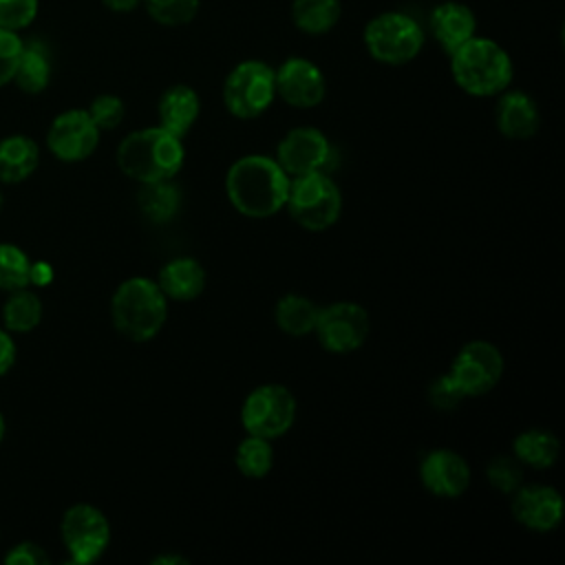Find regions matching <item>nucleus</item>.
<instances>
[{
	"label": "nucleus",
	"instance_id": "bb28decb",
	"mask_svg": "<svg viewBox=\"0 0 565 565\" xmlns=\"http://www.w3.org/2000/svg\"><path fill=\"white\" fill-rule=\"evenodd\" d=\"M234 463H236L238 472L243 477H247V479H263V477H267L271 466H274L271 439L247 435L236 446Z\"/></svg>",
	"mask_w": 565,
	"mask_h": 565
},
{
	"label": "nucleus",
	"instance_id": "20e7f679",
	"mask_svg": "<svg viewBox=\"0 0 565 565\" xmlns=\"http://www.w3.org/2000/svg\"><path fill=\"white\" fill-rule=\"evenodd\" d=\"M168 298L157 280L132 276L117 285L110 298V320L119 335L132 342H148L163 329Z\"/></svg>",
	"mask_w": 565,
	"mask_h": 565
},
{
	"label": "nucleus",
	"instance_id": "f257e3e1",
	"mask_svg": "<svg viewBox=\"0 0 565 565\" xmlns=\"http://www.w3.org/2000/svg\"><path fill=\"white\" fill-rule=\"evenodd\" d=\"M289 177L274 157L245 154L225 174L232 207L247 218H269L285 207Z\"/></svg>",
	"mask_w": 565,
	"mask_h": 565
},
{
	"label": "nucleus",
	"instance_id": "e433bc0d",
	"mask_svg": "<svg viewBox=\"0 0 565 565\" xmlns=\"http://www.w3.org/2000/svg\"><path fill=\"white\" fill-rule=\"evenodd\" d=\"M15 358H18V347L13 335L4 327H0V377L13 369Z\"/></svg>",
	"mask_w": 565,
	"mask_h": 565
},
{
	"label": "nucleus",
	"instance_id": "7c9ffc66",
	"mask_svg": "<svg viewBox=\"0 0 565 565\" xmlns=\"http://www.w3.org/2000/svg\"><path fill=\"white\" fill-rule=\"evenodd\" d=\"M486 477L494 490L503 494H512L523 483V466L514 455H497L490 459L486 468Z\"/></svg>",
	"mask_w": 565,
	"mask_h": 565
},
{
	"label": "nucleus",
	"instance_id": "9b49d317",
	"mask_svg": "<svg viewBox=\"0 0 565 565\" xmlns=\"http://www.w3.org/2000/svg\"><path fill=\"white\" fill-rule=\"evenodd\" d=\"M448 373L466 397H479L499 384L503 375V355L492 342L470 340L457 351Z\"/></svg>",
	"mask_w": 565,
	"mask_h": 565
},
{
	"label": "nucleus",
	"instance_id": "ddd939ff",
	"mask_svg": "<svg viewBox=\"0 0 565 565\" xmlns=\"http://www.w3.org/2000/svg\"><path fill=\"white\" fill-rule=\"evenodd\" d=\"M99 135L102 130L90 119L88 110L68 108L55 115L51 121L46 130V148L55 159L64 163H77L97 150Z\"/></svg>",
	"mask_w": 565,
	"mask_h": 565
},
{
	"label": "nucleus",
	"instance_id": "c85d7f7f",
	"mask_svg": "<svg viewBox=\"0 0 565 565\" xmlns=\"http://www.w3.org/2000/svg\"><path fill=\"white\" fill-rule=\"evenodd\" d=\"M31 258L29 254L15 245V243H0V289L13 291L29 287V274H31Z\"/></svg>",
	"mask_w": 565,
	"mask_h": 565
},
{
	"label": "nucleus",
	"instance_id": "4468645a",
	"mask_svg": "<svg viewBox=\"0 0 565 565\" xmlns=\"http://www.w3.org/2000/svg\"><path fill=\"white\" fill-rule=\"evenodd\" d=\"M276 75V97L287 106L298 110H309L322 104L327 95V79L322 68L302 55H291L282 60Z\"/></svg>",
	"mask_w": 565,
	"mask_h": 565
},
{
	"label": "nucleus",
	"instance_id": "c756f323",
	"mask_svg": "<svg viewBox=\"0 0 565 565\" xmlns=\"http://www.w3.org/2000/svg\"><path fill=\"white\" fill-rule=\"evenodd\" d=\"M146 13L159 26H185L190 24L201 9V0H143Z\"/></svg>",
	"mask_w": 565,
	"mask_h": 565
},
{
	"label": "nucleus",
	"instance_id": "9d476101",
	"mask_svg": "<svg viewBox=\"0 0 565 565\" xmlns=\"http://www.w3.org/2000/svg\"><path fill=\"white\" fill-rule=\"evenodd\" d=\"M313 333L324 351L347 355L366 342L371 333V318L362 305L353 300H338L320 307Z\"/></svg>",
	"mask_w": 565,
	"mask_h": 565
},
{
	"label": "nucleus",
	"instance_id": "72a5a7b5",
	"mask_svg": "<svg viewBox=\"0 0 565 565\" xmlns=\"http://www.w3.org/2000/svg\"><path fill=\"white\" fill-rule=\"evenodd\" d=\"M22 49H24L22 35L18 31H9L0 26V88L13 82Z\"/></svg>",
	"mask_w": 565,
	"mask_h": 565
},
{
	"label": "nucleus",
	"instance_id": "dca6fc26",
	"mask_svg": "<svg viewBox=\"0 0 565 565\" xmlns=\"http://www.w3.org/2000/svg\"><path fill=\"white\" fill-rule=\"evenodd\" d=\"M512 516L532 532H550L563 519V497L552 486H521L512 492Z\"/></svg>",
	"mask_w": 565,
	"mask_h": 565
},
{
	"label": "nucleus",
	"instance_id": "79ce46f5",
	"mask_svg": "<svg viewBox=\"0 0 565 565\" xmlns=\"http://www.w3.org/2000/svg\"><path fill=\"white\" fill-rule=\"evenodd\" d=\"M2 205H4V194H2V188H0V210H2Z\"/></svg>",
	"mask_w": 565,
	"mask_h": 565
},
{
	"label": "nucleus",
	"instance_id": "f03ea898",
	"mask_svg": "<svg viewBox=\"0 0 565 565\" xmlns=\"http://www.w3.org/2000/svg\"><path fill=\"white\" fill-rule=\"evenodd\" d=\"M452 82L472 97H497L510 88L514 62L510 53L492 38L475 33L450 55Z\"/></svg>",
	"mask_w": 565,
	"mask_h": 565
},
{
	"label": "nucleus",
	"instance_id": "7ed1b4c3",
	"mask_svg": "<svg viewBox=\"0 0 565 565\" xmlns=\"http://www.w3.org/2000/svg\"><path fill=\"white\" fill-rule=\"evenodd\" d=\"M119 170L137 183L172 181L183 168L185 148L179 137L161 126L132 130L117 146Z\"/></svg>",
	"mask_w": 565,
	"mask_h": 565
},
{
	"label": "nucleus",
	"instance_id": "1a4fd4ad",
	"mask_svg": "<svg viewBox=\"0 0 565 565\" xmlns=\"http://www.w3.org/2000/svg\"><path fill=\"white\" fill-rule=\"evenodd\" d=\"M60 539L73 563L88 565L102 558L108 550L110 523L99 508L90 503H75L62 514Z\"/></svg>",
	"mask_w": 565,
	"mask_h": 565
},
{
	"label": "nucleus",
	"instance_id": "6e6552de",
	"mask_svg": "<svg viewBox=\"0 0 565 565\" xmlns=\"http://www.w3.org/2000/svg\"><path fill=\"white\" fill-rule=\"evenodd\" d=\"M296 397L282 384L256 386L241 406V424L247 435L276 439L285 435L296 419Z\"/></svg>",
	"mask_w": 565,
	"mask_h": 565
},
{
	"label": "nucleus",
	"instance_id": "a211bd4d",
	"mask_svg": "<svg viewBox=\"0 0 565 565\" xmlns=\"http://www.w3.org/2000/svg\"><path fill=\"white\" fill-rule=\"evenodd\" d=\"M497 97L499 102L494 108V121L499 132L514 141L534 137L541 126V113L536 102L527 93L514 88H505Z\"/></svg>",
	"mask_w": 565,
	"mask_h": 565
},
{
	"label": "nucleus",
	"instance_id": "393cba45",
	"mask_svg": "<svg viewBox=\"0 0 565 565\" xmlns=\"http://www.w3.org/2000/svg\"><path fill=\"white\" fill-rule=\"evenodd\" d=\"M320 307L302 294H285L274 307V320L278 329L291 338L313 333Z\"/></svg>",
	"mask_w": 565,
	"mask_h": 565
},
{
	"label": "nucleus",
	"instance_id": "39448f33",
	"mask_svg": "<svg viewBox=\"0 0 565 565\" xmlns=\"http://www.w3.org/2000/svg\"><path fill=\"white\" fill-rule=\"evenodd\" d=\"M426 42L424 26L406 11L388 9L373 15L362 31L366 53L386 66H404L413 62Z\"/></svg>",
	"mask_w": 565,
	"mask_h": 565
},
{
	"label": "nucleus",
	"instance_id": "5701e85b",
	"mask_svg": "<svg viewBox=\"0 0 565 565\" xmlns=\"http://www.w3.org/2000/svg\"><path fill=\"white\" fill-rule=\"evenodd\" d=\"M289 15L294 26L305 35H324L342 18V0H291Z\"/></svg>",
	"mask_w": 565,
	"mask_h": 565
},
{
	"label": "nucleus",
	"instance_id": "2f4dec72",
	"mask_svg": "<svg viewBox=\"0 0 565 565\" xmlns=\"http://www.w3.org/2000/svg\"><path fill=\"white\" fill-rule=\"evenodd\" d=\"M86 110L99 130H115L124 121V115H126L124 99L113 93L97 95Z\"/></svg>",
	"mask_w": 565,
	"mask_h": 565
},
{
	"label": "nucleus",
	"instance_id": "423d86ee",
	"mask_svg": "<svg viewBox=\"0 0 565 565\" xmlns=\"http://www.w3.org/2000/svg\"><path fill=\"white\" fill-rule=\"evenodd\" d=\"M285 207L302 230L324 232L340 218L342 192L329 172L291 177Z\"/></svg>",
	"mask_w": 565,
	"mask_h": 565
},
{
	"label": "nucleus",
	"instance_id": "cd10ccee",
	"mask_svg": "<svg viewBox=\"0 0 565 565\" xmlns=\"http://www.w3.org/2000/svg\"><path fill=\"white\" fill-rule=\"evenodd\" d=\"M139 205H141V212L150 221L166 223V221H170L179 212L181 196H179V190L170 181L141 183Z\"/></svg>",
	"mask_w": 565,
	"mask_h": 565
},
{
	"label": "nucleus",
	"instance_id": "473e14b6",
	"mask_svg": "<svg viewBox=\"0 0 565 565\" xmlns=\"http://www.w3.org/2000/svg\"><path fill=\"white\" fill-rule=\"evenodd\" d=\"M40 0H0V26L9 31H24L38 18Z\"/></svg>",
	"mask_w": 565,
	"mask_h": 565
},
{
	"label": "nucleus",
	"instance_id": "4c0bfd02",
	"mask_svg": "<svg viewBox=\"0 0 565 565\" xmlns=\"http://www.w3.org/2000/svg\"><path fill=\"white\" fill-rule=\"evenodd\" d=\"M53 280V269L49 263H31V274H29V285H38V287H44Z\"/></svg>",
	"mask_w": 565,
	"mask_h": 565
},
{
	"label": "nucleus",
	"instance_id": "a878e982",
	"mask_svg": "<svg viewBox=\"0 0 565 565\" xmlns=\"http://www.w3.org/2000/svg\"><path fill=\"white\" fill-rule=\"evenodd\" d=\"M42 300L29 287L9 291L2 305V327L11 333H29L42 322Z\"/></svg>",
	"mask_w": 565,
	"mask_h": 565
},
{
	"label": "nucleus",
	"instance_id": "0eeeda50",
	"mask_svg": "<svg viewBox=\"0 0 565 565\" xmlns=\"http://www.w3.org/2000/svg\"><path fill=\"white\" fill-rule=\"evenodd\" d=\"M223 106L236 119H256L276 99L274 66L263 60L238 62L223 82Z\"/></svg>",
	"mask_w": 565,
	"mask_h": 565
},
{
	"label": "nucleus",
	"instance_id": "f704fd0d",
	"mask_svg": "<svg viewBox=\"0 0 565 565\" xmlns=\"http://www.w3.org/2000/svg\"><path fill=\"white\" fill-rule=\"evenodd\" d=\"M428 399L437 411H455L466 395L461 393V388L457 386V382L450 377V373L439 375L430 388H428Z\"/></svg>",
	"mask_w": 565,
	"mask_h": 565
},
{
	"label": "nucleus",
	"instance_id": "c9c22d12",
	"mask_svg": "<svg viewBox=\"0 0 565 565\" xmlns=\"http://www.w3.org/2000/svg\"><path fill=\"white\" fill-rule=\"evenodd\" d=\"M7 565H46L49 556L42 545L33 541H20L4 554Z\"/></svg>",
	"mask_w": 565,
	"mask_h": 565
},
{
	"label": "nucleus",
	"instance_id": "412c9836",
	"mask_svg": "<svg viewBox=\"0 0 565 565\" xmlns=\"http://www.w3.org/2000/svg\"><path fill=\"white\" fill-rule=\"evenodd\" d=\"M40 166V146L29 135H7L0 139V185L26 181Z\"/></svg>",
	"mask_w": 565,
	"mask_h": 565
},
{
	"label": "nucleus",
	"instance_id": "2eb2a0df",
	"mask_svg": "<svg viewBox=\"0 0 565 565\" xmlns=\"http://www.w3.org/2000/svg\"><path fill=\"white\" fill-rule=\"evenodd\" d=\"M419 479L430 494L439 499H457L470 486V466L459 452L437 448L422 459Z\"/></svg>",
	"mask_w": 565,
	"mask_h": 565
},
{
	"label": "nucleus",
	"instance_id": "b1692460",
	"mask_svg": "<svg viewBox=\"0 0 565 565\" xmlns=\"http://www.w3.org/2000/svg\"><path fill=\"white\" fill-rule=\"evenodd\" d=\"M51 75H53V64L46 46L42 42H24V49L13 75V84L26 95H38L46 90V86L51 84Z\"/></svg>",
	"mask_w": 565,
	"mask_h": 565
},
{
	"label": "nucleus",
	"instance_id": "f8f14e48",
	"mask_svg": "<svg viewBox=\"0 0 565 565\" xmlns=\"http://www.w3.org/2000/svg\"><path fill=\"white\" fill-rule=\"evenodd\" d=\"M333 146L322 130L298 126L280 139L274 159L291 179L309 172H327L333 163Z\"/></svg>",
	"mask_w": 565,
	"mask_h": 565
},
{
	"label": "nucleus",
	"instance_id": "ea45409f",
	"mask_svg": "<svg viewBox=\"0 0 565 565\" xmlns=\"http://www.w3.org/2000/svg\"><path fill=\"white\" fill-rule=\"evenodd\" d=\"M177 563H188V558L177 554H159L152 558V565H177Z\"/></svg>",
	"mask_w": 565,
	"mask_h": 565
},
{
	"label": "nucleus",
	"instance_id": "4be33fe9",
	"mask_svg": "<svg viewBox=\"0 0 565 565\" xmlns=\"http://www.w3.org/2000/svg\"><path fill=\"white\" fill-rule=\"evenodd\" d=\"M512 455L519 459L521 466L545 470L556 463L561 455V441L554 433L545 428H527L514 437Z\"/></svg>",
	"mask_w": 565,
	"mask_h": 565
},
{
	"label": "nucleus",
	"instance_id": "6ab92c4d",
	"mask_svg": "<svg viewBox=\"0 0 565 565\" xmlns=\"http://www.w3.org/2000/svg\"><path fill=\"white\" fill-rule=\"evenodd\" d=\"M159 126L183 139L201 115V97L188 84L168 86L157 102Z\"/></svg>",
	"mask_w": 565,
	"mask_h": 565
},
{
	"label": "nucleus",
	"instance_id": "aec40b11",
	"mask_svg": "<svg viewBox=\"0 0 565 565\" xmlns=\"http://www.w3.org/2000/svg\"><path fill=\"white\" fill-rule=\"evenodd\" d=\"M157 285L168 300L190 302L205 289V269L196 258L179 256L161 267Z\"/></svg>",
	"mask_w": 565,
	"mask_h": 565
},
{
	"label": "nucleus",
	"instance_id": "58836bf2",
	"mask_svg": "<svg viewBox=\"0 0 565 565\" xmlns=\"http://www.w3.org/2000/svg\"><path fill=\"white\" fill-rule=\"evenodd\" d=\"M141 2L143 0H102V4L113 13H132Z\"/></svg>",
	"mask_w": 565,
	"mask_h": 565
},
{
	"label": "nucleus",
	"instance_id": "f3484780",
	"mask_svg": "<svg viewBox=\"0 0 565 565\" xmlns=\"http://www.w3.org/2000/svg\"><path fill=\"white\" fill-rule=\"evenodd\" d=\"M428 31L433 40L450 55L457 46L477 33L475 11L459 0H444L435 4L428 13Z\"/></svg>",
	"mask_w": 565,
	"mask_h": 565
},
{
	"label": "nucleus",
	"instance_id": "a19ab883",
	"mask_svg": "<svg viewBox=\"0 0 565 565\" xmlns=\"http://www.w3.org/2000/svg\"><path fill=\"white\" fill-rule=\"evenodd\" d=\"M4 433H7V422H4V415H2V411H0V444H2V439H4Z\"/></svg>",
	"mask_w": 565,
	"mask_h": 565
}]
</instances>
